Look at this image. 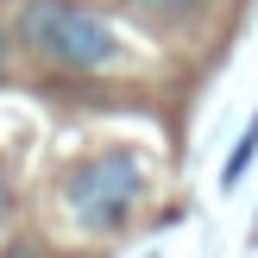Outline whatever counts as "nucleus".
I'll list each match as a JSON object with an SVG mask.
<instances>
[{
    "label": "nucleus",
    "mask_w": 258,
    "mask_h": 258,
    "mask_svg": "<svg viewBox=\"0 0 258 258\" xmlns=\"http://www.w3.org/2000/svg\"><path fill=\"white\" fill-rule=\"evenodd\" d=\"M19 44L32 57L57 63L70 76H88V70H107L120 63V32H113L101 13L76 7V0H25L19 7Z\"/></svg>",
    "instance_id": "nucleus-1"
},
{
    "label": "nucleus",
    "mask_w": 258,
    "mask_h": 258,
    "mask_svg": "<svg viewBox=\"0 0 258 258\" xmlns=\"http://www.w3.org/2000/svg\"><path fill=\"white\" fill-rule=\"evenodd\" d=\"M63 196H70V214L82 227L107 233V227H120L126 214L139 208V196H145V164H139L126 145H113V151H101V158L76 164Z\"/></svg>",
    "instance_id": "nucleus-2"
},
{
    "label": "nucleus",
    "mask_w": 258,
    "mask_h": 258,
    "mask_svg": "<svg viewBox=\"0 0 258 258\" xmlns=\"http://www.w3.org/2000/svg\"><path fill=\"white\" fill-rule=\"evenodd\" d=\"M252 158H258V120H252V133L239 139V151H233V158H227V170H221V176H227V183H239V176H246V164H252Z\"/></svg>",
    "instance_id": "nucleus-3"
},
{
    "label": "nucleus",
    "mask_w": 258,
    "mask_h": 258,
    "mask_svg": "<svg viewBox=\"0 0 258 258\" xmlns=\"http://www.w3.org/2000/svg\"><path fill=\"white\" fill-rule=\"evenodd\" d=\"M139 7H151V13H176V7H189V0H139Z\"/></svg>",
    "instance_id": "nucleus-4"
},
{
    "label": "nucleus",
    "mask_w": 258,
    "mask_h": 258,
    "mask_svg": "<svg viewBox=\"0 0 258 258\" xmlns=\"http://www.w3.org/2000/svg\"><path fill=\"white\" fill-rule=\"evenodd\" d=\"M7 214H13V189H7V176H0V227H7Z\"/></svg>",
    "instance_id": "nucleus-5"
},
{
    "label": "nucleus",
    "mask_w": 258,
    "mask_h": 258,
    "mask_svg": "<svg viewBox=\"0 0 258 258\" xmlns=\"http://www.w3.org/2000/svg\"><path fill=\"white\" fill-rule=\"evenodd\" d=\"M0 63H7V38H0Z\"/></svg>",
    "instance_id": "nucleus-6"
}]
</instances>
